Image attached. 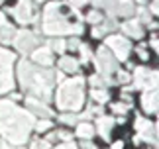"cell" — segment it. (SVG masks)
<instances>
[{
  "label": "cell",
  "instance_id": "1",
  "mask_svg": "<svg viewBox=\"0 0 159 149\" xmlns=\"http://www.w3.org/2000/svg\"><path fill=\"white\" fill-rule=\"evenodd\" d=\"M79 133H81V135H89V133H90V128L84 126V128H81V132H79Z\"/></svg>",
  "mask_w": 159,
  "mask_h": 149
}]
</instances>
